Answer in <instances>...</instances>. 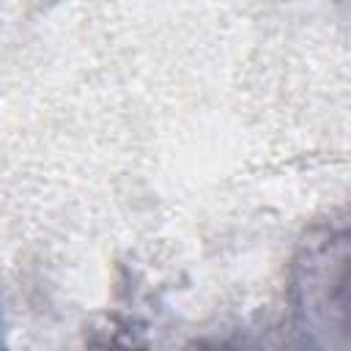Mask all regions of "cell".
I'll return each instance as SVG.
<instances>
[{"instance_id":"obj_1","label":"cell","mask_w":351,"mask_h":351,"mask_svg":"<svg viewBox=\"0 0 351 351\" xmlns=\"http://www.w3.org/2000/svg\"><path fill=\"white\" fill-rule=\"evenodd\" d=\"M291 310L310 346L351 351V222L304 244L291 271Z\"/></svg>"}]
</instances>
